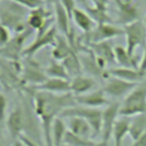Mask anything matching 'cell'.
<instances>
[{"label":"cell","mask_w":146,"mask_h":146,"mask_svg":"<svg viewBox=\"0 0 146 146\" xmlns=\"http://www.w3.org/2000/svg\"><path fill=\"white\" fill-rule=\"evenodd\" d=\"M0 1H3V0H0Z\"/></svg>","instance_id":"44"},{"label":"cell","mask_w":146,"mask_h":146,"mask_svg":"<svg viewBox=\"0 0 146 146\" xmlns=\"http://www.w3.org/2000/svg\"><path fill=\"white\" fill-rule=\"evenodd\" d=\"M75 50L72 48V46L70 44L66 36L59 34L56 38V42L52 46V50H51V58L56 59L58 62H63L65 58H67L71 54H73ZM76 52V51H75Z\"/></svg>","instance_id":"21"},{"label":"cell","mask_w":146,"mask_h":146,"mask_svg":"<svg viewBox=\"0 0 146 146\" xmlns=\"http://www.w3.org/2000/svg\"><path fill=\"white\" fill-rule=\"evenodd\" d=\"M139 71L146 73V47L144 49V54H143V57L140 59V63H139V67H138Z\"/></svg>","instance_id":"36"},{"label":"cell","mask_w":146,"mask_h":146,"mask_svg":"<svg viewBox=\"0 0 146 146\" xmlns=\"http://www.w3.org/2000/svg\"><path fill=\"white\" fill-rule=\"evenodd\" d=\"M29 10H32V9H35V8H39L43 5V1L42 0H10Z\"/></svg>","instance_id":"31"},{"label":"cell","mask_w":146,"mask_h":146,"mask_svg":"<svg viewBox=\"0 0 146 146\" xmlns=\"http://www.w3.org/2000/svg\"><path fill=\"white\" fill-rule=\"evenodd\" d=\"M144 23H145V25H146V17H145V19H144Z\"/></svg>","instance_id":"42"},{"label":"cell","mask_w":146,"mask_h":146,"mask_svg":"<svg viewBox=\"0 0 146 146\" xmlns=\"http://www.w3.org/2000/svg\"><path fill=\"white\" fill-rule=\"evenodd\" d=\"M139 83H132L124 81L115 76H108L105 86L102 88L106 96L112 98H125Z\"/></svg>","instance_id":"11"},{"label":"cell","mask_w":146,"mask_h":146,"mask_svg":"<svg viewBox=\"0 0 146 146\" xmlns=\"http://www.w3.org/2000/svg\"><path fill=\"white\" fill-rule=\"evenodd\" d=\"M146 132V113L138 114L130 117V128H129V136L131 137L132 141L138 139L143 133Z\"/></svg>","instance_id":"27"},{"label":"cell","mask_w":146,"mask_h":146,"mask_svg":"<svg viewBox=\"0 0 146 146\" xmlns=\"http://www.w3.org/2000/svg\"><path fill=\"white\" fill-rule=\"evenodd\" d=\"M95 146H104V145H103V144H102V143H100V141H99V143H98V144H97V145H95Z\"/></svg>","instance_id":"39"},{"label":"cell","mask_w":146,"mask_h":146,"mask_svg":"<svg viewBox=\"0 0 146 146\" xmlns=\"http://www.w3.org/2000/svg\"><path fill=\"white\" fill-rule=\"evenodd\" d=\"M114 58L115 62L121 67H128V68H138L139 67V60L136 56H131L125 47L116 46L114 47Z\"/></svg>","instance_id":"25"},{"label":"cell","mask_w":146,"mask_h":146,"mask_svg":"<svg viewBox=\"0 0 146 146\" xmlns=\"http://www.w3.org/2000/svg\"><path fill=\"white\" fill-rule=\"evenodd\" d=\"M146 113V82L139 83L120 105L119 115L132 117Z\"/></svg>","instance_id":"3"},{"label":"cell","mask_w":146,"mask_h":146,"mask_svg":"<svg viewBox=\"0 0 146 146\" xmlns=\"http://www.w3.org/2000/svg\"><path fill=\"white\" fill-rule=\"evenodd\" d=\"M55 18L52 14L44 9L42 6L35 9L30 10L26 17V25L33 31H36V34H42L52 27Z\"/></svg>","instance_id":"7"},{"label":"cell","mask_w":146,"mask_h":146,"mask_svg":"<svg viewBox=\"0 0 146 146\" xmlns=\"http://www.w3.org/2000/svg\"><path fill=\"white\" fill-rule=\"evenodd\" d=\"M130 128V117L128 116H120L114 123V128L112 131V138L114 146H122L123 139L127 135H129Z\"/></svg>","instance_id":"24"},{"label":"cell","mask_w":146,"mask_h":146,"mask_svg":"<svg viewBox=\"0 0 146 146\" xmlns=\"http://www.w3.org/2000/svg\"><path fill=\"white\" fill-rule=\"evenodd\" d=\"M70 116H80L84 119L91 125L94 131V137L100 136L103 111H100L99 108H92V107H87V106H81L75 104L71 107L65 108L59 115V117L62 119H66Z\"/></svg>","instance_id":"4"},{"label":"cell","mask_w":146,"mask_h":146,"mask_svg":"<svg viewBox=\"0 0 146 146\" xmlns=\"http://www.w3.org/2000/svg\"><path fill=\"white\" fill-rule=\"evenodd\" d=\"M32 32L33 30L27 27L23 32L16 33L14 36H11L9 42L5 47L0 48V58L11 60V62L21 60V58L23 57L22 54L24 50V42L32 34Z\"/></svg>","instance_id":"6"},{"label":"cell","mask_w":146,"mask_h":146,"mask_svg":"<svg viewBox=\"0 0 146 146\" xmlns=\"http://www.w3.org/2000/svg\"><path fill=\"white\" fill-rule=\"evenodd\" d=\"M63 65L65 66V68L67 70V73L70 75V78H74L76 75H80L82 72V66H81V62H80V57L78 56V54L74 51L73 54H71L67 58H65L63 62Z\"/></svg>","instance_id":"29"},{"label":"cell","mask_w":146,"mask_h":146,"mask_svg":"<svg viewBox=\"0 0 146 146\" xmlns=\"http://www.w3.org/2000/svg\"><path fill=\"white\" fill-rule=\"evenodd\" d=\"M66 125H67V130L79 137H83V138H94V131L91 125L88 123V121H86L84 119L80 117V116H70L66 117Z\"/></svg>","instance_id":"17"},{"label":"cell","mask_w":146,"mask_h":146,"mask_svg":"<svg viewBox=\"0 0 146 146\" xmlns=\"http://www.w3.org/2000/svg\"><path fill=\"white\" fill-rule=\"evenodd\" d=\"M74 100H75V104L78 105L92 107V108H99L102 106L110 104L103 89H97V90H92L84 95L74 96Z\"/></svg>","instance_id":"15"},{"label":"cell","mask_w":146,"mask_h":146,"mask_svg":"<svg viewBox=\"0 0 146 146\" xmlns=\"http://www.w3.org/2000/svg\"><path fill=\"white\" fill-rule=\"evenodd\" d=\"M63 146H68V145H66V144H64V145H63Z\"/></svg>","instance_id":"43"},{"label":"cell","mask_w":146,"mask_h":146,"mask_svg":"<svg viewBox=\"0 0 146 146\" xmlns=\"http://www.w3.org/2000/svg\"><path fill=\"white\" fill-rule=\"evenodd\" d=\"M111 76H115L132 83H141V81L146 78V73L139 71L138 68H128V67H116L107 70Z\"/></svg>","instance_id":"19"},{"label":"cell","mask_w":146,"mask_h":146,"mask_svg":"<svg viewBox=\"0 0 146 146\" xmlns=\"http://www.w3.org/2000/svg\"><path fill=\"white\" fill-rule=\"evenodd\" d=\"M21 79L23 83H30L31 87H35L44 82L48 76L44 73V70H41L40 65L31 58H25L22 64Z\"/></svg>","instance_id":"8"},{"label":"cell","mask_w":146,"mask_h":146,"mask_svg":"<svg viewBox=\"0 0 146 146\" xmlns=\"http://www.w3.org/2000/svg\"><path fill=\"white\" fill-rule=\"evenodd\" d=\"M89 48L96 57H99V58L104 59L107 64L115 62L114 46H113L111 40L100 41V42H97V43H91V44H89Z\"/></svg>","instance_id":"22"},{"label":"cell","mask_w":146,"mask_h":146,"mask_svg":"<svg viewBox=\"0 0 146 146\" xmlns=\"http://www.w3.org/2000/svg\"><path fill=\"white\" fill-rule=\"evenodd\" d=\"M98 143L99 141H95L89 138L79 137V136L70 132L68 130H67V132L65 135V139H64V144H66L68 146H95Z\"/></svg>","instance_id":"30"},{"label":"cell","mask_w":146,"mask_h":146,"mask_svg":"<svg viewBox=\"0 0 146 146\" xmlns=\"http://www.w3.org/2000/svg\"><path fill=\"white\" fill-rule=\"evenodd\" d=\"M32 90L33 91H46V92H51V94H68L71 92L70 80L48 78L41 84L32 87Z\"/></svg>","instance_id":"16"},{"label":"cell","mask_w":146,"mask_h":146,"mask_svg":"<svg viewBox=\"0 0 146 146\" xmlns=\"http://www.w3.org/2000/svg\"><path fill=\"white\" fill-rule=\"evenodd\" d=\"M54 18H55V27L57 29V31H59L62 35L67 36L71 32L70 23L72 18L59 2L54 6Z\"/></svg>","instance_id":"20"},{"label":"cell","mask_w":146,"mask_h":146,"mask_svg":"<svg viewBox=\"0 0 146 146\" xmlns=\"http://www.w3.org/2000/svg\"><path fill=\"white\" fill-rule=\"evenodd\" d=\"M124 1H125V2H129V3H130V2H133L135 0H124Z\"/></svg>","instance_id":"40"},{"label":"cell","mask_w":146,"mask_h":146,"mask_svg":"<svg viewBox=\"0 0 146 146\" xmlns=\"http://www.w3.org/2000/svg\"><path fill=\"white\" fill-rule=\"evenodd\" d=\"M131 146H146V132L143 133L138 139H136Z\"/></svg>","instance_id":"35"},{"label":"cell","mask_w":146,"mask_h":146,"mask_svg":"<svg viewBox=\"0 0 146 146\" xmlns=\"http://www.w3.org/2000/svg\"><path fill=\"white\" fill-rule=\"evenodd\" d=\"M5 3L0 6V24L8 27L10 31H14L15 34L23 32L27 29L26 25V17L24 13V7L10 1L3 0Z\"/></svg>","instance_id":"2"},{"label":"cell","mask_w":146,"mask_h":146,"mask_svg":"<svg viewBox=\"0 0 146 146\" xmlns=\"http://www.w3.org/2000/svg\"><path fill=\"white\" fill-rule=\"evenodd\" d=\"M67 132V125L64 119L56 117L51 125V141L52 146H63L65 135Z\"/></svg>","instance_id":"26"},{"label":"cell","mask_w":146,"mask_h":146,"mask_svg":"<svg viewBox=\"0 0 146 146\" xmlns=\"http://www.w3.org/2000/svg\"><path fill=\"white\" fill-rule=\"evenodd\" d=\"M72 21L86 34L90 33L95 29V26H96V23L90 17V15L84 9H81V8H75L73 10V13H72Z\"/></svg>","instance_id":"23"},{"label":"cell","mask_w":146,"mask_h":146,"mask_svg":"<svg viewBox=\"0 0 146 146\" xmlns=\"http://www.w3.org/2000/svg\"><path fill=\"white\" fill-rule=\"evenodd\" d=\"M117 7V23L123 26L132 22L139 21V11L133 2H125L124 0H113Z\"/></svg>","instance_id":"14"},{"label":"cell","mask_w":146,"mask_h":146,"mask_svg":"<svg viewBox=\"0 0 146 146\" xmlns=\"http://www.w3.org/2000/svg\"><path fill=\"white\" fill-rule=\"evenodd\" d=\"M6 128L9 136L16 140L22 138V133L25 129V115L21 107H16L10 111L6 117Z\"/></svg>","instance_id":"13"},{"label":"cell","mask_w":146,"mask_h":146,"mask_svg":"<svg viewBox=\"0 0 146 146\" xmlns=\"http://www.w3.org/2000/svg\"><path fill=\"white\" fill-rule=\"evenodd\" d=\"M120 105L121 104H119V103H112V104H108L105 107V110L103 111L102 131H100L102 140H100V143L104 146H107L108 140L112 138V131L114 128V123L119 116Z\"/></svg>","instance_id":"9"},{"label":"cell","mask_w":146,"mask_h":146,"mask_svg":"<svg viewBox=\"0 0 146 146\" xmlns=\"http://www.w3.org/2000/svg\"><path fill=\"white\" fill-rule=\"evenodd\" d=\"M87 35H88L89 44H91L100 41L112 40L113 38H116L120 35H124V32H123V29L117 27L111 23H100V24H96L95 29Z\"/></svg>","instance_id":"12"},{"label":"cell","mask_w":146,"mask_h":146,"mask_svg":"<svg viewBox=\"0 0 146 146\" xmlns=\"http://www.w3.org/2000/svg\"><path fill=\"white\" fill-rule=\"evenodd\" d=\"M34 112L41 122L43 140L46 146H52L51 141V125L60 113L73 105H75L73 94H51L46 91H33Z\"/></svg>","instance_id":"1"},{"label":"cell","mask_w":146,"mask_h":146,"mask_svg":"<svg viewBox=\"0 0 146 146\" xmlns=\"http://www.w3.org/2000/svg\"><path fill=\"white\" fill-rule=\"evenodd\" d=\"M43 1V3H47V5H51L52 7L56 5V3H58L59 2V0H42Z\"/></svg>","instance_id":"38"},{"label":"cell","mask_w":146,"mask_h":146,"mask_svg":"<svg viewBox=\"0 0 146 146\" xmlns=\"http://www.w3.org/2000/svg\"><path fill=\"white\" fill-rule=\"evenodd\" d=\"M11 146H26V145H25L21 139H16V140H14V141H13Z\"/></svg>","instance_id":"37"},{"label":"cell","mask_w":146,"mask_h":146,"mask_svg":"<svg viewBox=\"0 0 146 146\" xmlns=\"http://www.w3.org/2000/svg\"><path fill=\"white\" fill-rule=\"evenodd\" d=\"M44 73L48 78H56V79H64L70 80V75L67 73V70L63 65L62 62H58L56 59H50L48 65L44 67Z\"/></svg>","instance_id":"28"},{"label":"cell","mask_w":146,"mask_h":146,"mask_svg":"<svg viewBox=\"0 0 146 146\" xmlns=\"http://www.w3.org/2000/svg\"><path fill=\"white\" fill-rule=\"evenodd\" d=\"M57 29L55 26H52L51 29H49L47 32L42 33V34H36L35 39L27 46L24 48L22 56L24 58H32L36 52H39L41 49L48 47V46H54L56 42V38H57Z\"/></svg>","instance_id":"10"},{"label":"cell","mask_w":146,"mask_h":146,"mask_svg":"<svg viewBox=\"0 0 146 146\" xmlns=\"http://www.w3.org/2000/svg\"><path fill=\"white\" fill-rule=\"evenodd\" d=\"M96 84H97L96 80L90 75H82V74L76 75L72 78V80H70L71 94H73L74 96L88 94L94 90Z\"/></svg>","instance_id":"18"},{"label":"cell","mask_w":146,"mask_h":146,"mask_svg":"<svg viewBox=\"0 0 146 146\" xmlns=\"http://www.w3.org/2000/svg\"><path fill=\"white\" fill-rule=\"evenodd\" d=\"M59 3L65 8V10L68 13V15H70L71 18H72V13H73V10L76 8V7H75L76 1H75V0H59Z\"/></svg>","instance_id":"34"},{"label":"cell","mask_w":146,"mask_h":146,"mask_svg":"<svg viewBox=\"0 0 146 146\" xmlns=\"http://www.w3.org/2000/svg\"><path fill=\"white\" fill-rule=\"evenodd\" d=\"M7 105H8V100L7 97L0 92V123L5 121L6 117V111H7Z\"/></svg>","instance_id":"33"},{"label":"cell","mask_w":146,"mask_h":146,"mask_svg":"<svg viewBox=\"0 0 146 146\" xmlns=\"http://www.w3.org/2000/svg\"><path fill=\"white\" fill-rule=\"evenodd\" d=\"M123 32L125 36V49L131 55L135 56L137 48L146 47V25L144 21H136L123 26Z\"/></svg>","instance_id":"5"},{"label":"cell","mask_w":146,"mask_h":146,"mask_svg":"<svg viewBox=\"0 0 146 146\" xmlns=\"http://www.w3.org/2000/svg\"><path fill=\"white\" fill-rule=\"evenodd\" d=\"M10 30L8 27H6L5 25L0 24V48L5 47L9 40L11 39V35H10Z\"/></svg>","instance_id":"32"},{"label":"cell","mask_w":146,"mask_h":146,"mask_svg":"<svg viewBox=\"0 0 146 146\" xmlns=\"http://www.w3.org/2000/svg\"><path fill=\"white\" fill-rule=\"evenodd\" d=\"M0 83L2 84V78H1V73H0Z\"/></svg>","instance_id":"41"}]
</instances>
